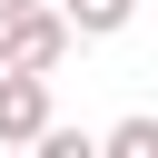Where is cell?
Here are the masks:
<instances>
[{
	"instance_id": "cell-1",
	"label": "cell",
	"mask_w": 158,
	"mask_h": 158,
	"mask_svg": "<svg viewBox=\"0 0 158 158\" xmlns=\"http://www.w3.org/2000/svg\"><path fill=\"white\" fill-rule=\"evenodd\" d=\"M69 40H79V30H69V10H49V0H40V10H20V20L0 30V69H59V59H69Z\"/></svg>"
},
{
	"instance_id": "cell-2",
	"label": "cell",
	"mask_w": 158,
	"mask_h": 158,
	"mask_svg": "<svg viewBox=\"0 0 158 158\" xmlns=\"http://www.w3.org/2000/svg\"><path fill=\"white\" fill-rule=\"evenodd\" d=\"M49 138V69H0V148Z\"/></svg>"
},
{
	"instance_id": "cell-3",
	"label": "cell",
	"mask_w": 158,
	"mask_h": 158,
	"mask_svg": "<svg viewBox=\"0 0 158 158\" xmlns=\"http://www.w3.org/2000/svg\"><path fill=\"white\" fill-rule=\"evenodd\" d=\"M59 10H69V30H79V40H109V30H128V10H138V0H59Z\"/></svg>"
},
{
	"instance_id": "cell-4",
	"label": "cell",
	"mask_w": 158,
	"mask_h": 158,
	"mask_svg": "<svg viewBox=\"0 0 158 158\" xmlns=\"http://www.w3.org/2000/svg\"><path fill=\"white\" fill-rule=\"evenodd\" d=\"M99 148H109V158H158V118H118Z\"/></svg>"
},
{
	"instance_id": "cell-5",
	"label": "cell",
	"mask_w": 158,
	"mask_h": 158,
	"mask_svg": "<svg viewBox=\"0 0 158 158\" xmlns=\"http://www.w3.org/2000/svg\"><path fill=\"white\" fill-rule=\"evenodd\" d=\"M20 10H40V0H0V30H10V20H20Z\"/></svg>"
}]
</instances>
